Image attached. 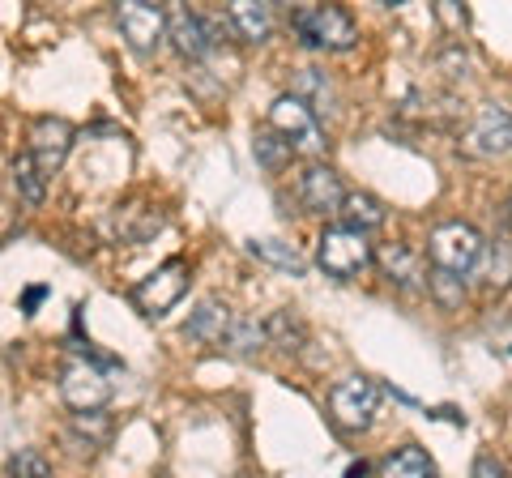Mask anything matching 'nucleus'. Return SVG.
<instances>
[{"label": "nucleus", "mask_w": 512, "mask_h": 478, "mask_svg": "<svg viewBox=\"0 0 512 478\" xmlns=\"http://www.w3.org/2000/svg\"><path fill=\"white\" fill-rule=\"evenodd\" d=\"M231 308L222 304V299H201L197 312L188 316V325H184V338L192 342H201V346H222V338H227V329H231Z\"/></svg>", "instance_id": "nucleus-14"}, {"label": "nucleus", "mask_w": 512, "mask_h": 478, "mask_svg": "<svg viewBox=\"0 0 512 478\" xmlns=\"http://www.w3.org/2000/svg\"><path fill=\"white\" fill-rule=\"evenodd\" d=\"M346 222L342 227H350V231H372V227H380L384 222V205L372 197V193H346L342 197V210H338Z\"/></svg>", "instance_id": "nucleus-19"}, {"label": "nucleus", "mask_w": 512, "mask_h": 478, "mask_svg": "<svg viewBox=\"0 0 512 478\" xmlns=\"http://www.w3.org/2000/svg\"><path fill=\"white\" fill-rule=\"evenodd\" d=\"M427 257L436 269H444V274H457V278H466L470 269L483 261V235H478L470 222H440L436 231L427 235Z\"/></svg>", "instance_id": "nucleus-3"}, {"label": "nucleus", "mask_w": 512, "mask_h": 478, "mask_svg": "<svg viewBox=\"0 0 512 478\" xmlns=\"http://www.w3.org/2000/svg\"><path fill=\"white\" fill-rule=\"evenodd\" d=\"M316 265L325 269L329 278H355L372 265V244H367V235L350 231V227H329L316 244Z\"/></svg>", "instance_id": "nucleus-5"}, {"label": "nucleus", "mask_w": 512, "mask_h": 478, "mask_svg": "<svg viewBox=\"0 0 512 478\" xmlns=\"http://www.w3.org/2000/svg\"><path fill=\"white\" fill-rule=\"evenodd\" d=\"M9 478H56L52 474V461H47L39 449H18L9 457Z\"/></svg>", "instance_id": "nucleus-25"}, {"label": "nucleus", "mask_w": 512, "mask_h": 478, "mask_svg": "<svg viewBox=\"0 0 512 478\" xmlns=\"http://www.w3.org/2000/svg\"><path fill=\"white\" fill-rule=\"evenodd\" d=\"M43 299H47V286H30V291L22 295V312H35Z\"/></svg>", "instance_id": "nucleus-27"}, {"label": "nucleus", "mask_w": 512, "mask_h": 478, "mask_svg": "<svg viewBox=\"0 0 512 478\" xmlns=\"http://www.w3.org/2000/svg\"><path fill=\"white\" fill-rule=\"evenodd\" d=\"M227 13H231V26L239 30V39L265 43L274 35V5H265V0H235Z\"/></svg>", "instance_id": "nucleus-15"}, {"label": "nucleus", "mask_w": 512, "mask_h": 478, "mask_svg": "<svg viewBox=\"0 0 512 478\" xmlns=\"http://www.w3.org/2000/svg\"><path fill=\"white\" fill-rule=\"evenodd\" d=\"M73 150V124L60 120V116H39L30 124V146L26 154L35 158V167L43 171V180H52V175L64 167V158Z\"/></svg>", "instance_id": "nucleus-8"}, {"label": "nucleus", "mask_w": 512, "mask_h": 478, "mask_svg": "<svg viewBox=\"0 0 512 478\" xmlns=\"http://www.w3.org/2000/svg\"><path fill=\"white\" fill-rule=\"evenodd\" d=\"M116 18H120L124 39L133 43L137 52H154L167 35V13L158 5H150V0H124V5L116 9Z\"/></svg>", "instance_id": "nucleus-9"}, {"label": "nucleus", "mask_w": 512, "mask_h": 478, "mask_svg": "<svg viewBox=\"0 0 512 478\" xmlns=\"http://www.w3.org/2000/svg\"><path fill=\"white\" fill-rule=\"evenodd\" d=\"M508 141H512V120H508V107L504 103H483L474 116V129H470V150L474 154H508Z\"/></svg>", "instance_id": "nucleus-12"}, {"label": "nucleus", "mask_w": 512, "mask_h": 478, "mask_svg": "<svg viewBox=\"0 0 512 478\" xmlns=\"http://www.w3.org/2000/svg\"><path fill=\"white\" fill-rule=\"evenodd\" d=\"M269 129L291 141V150H295V146H299V150H312V154L325 150V133H320V120L295 99V94H282V99H274V107H269Z\"/></svg>", "instance_id": "nucleus-7"}, {"label": "nucleus", "mask_w": 512, "mask_h": 478, "mask_svg": "<svg viewBox=\"0 0 512 478\" xmlns=\"http://www.w3.org/2000/svg\"><path fill=\"white\" fill-rule=\"evenodd\" d=\"M342 197H346V188L338 180V171L333 167H303L299 175V201H303V210H312V214H338L342 210Z\"/></svg>", "instance_id": "nucleus-11"}, {"label": "nucleus", "mask_w": 512, "mask_h": 478, "mask_svg": "<svg viewBox=\"0 0 512 478\" xmlns=\"http://www.w3.org/2000/svg\"><path fill=\"white\" fill-rule=\"evenodd\" d=\"M261 329H265V346H278V350H299L303 338H308V329H303L295 312H274Z\"/></svg>", "instance_id": "nucleus-20"}, {"label": "nucleus", "mask_w": 512, "mask_h": 478, "mask_svg": "<svg viewBox=\"0 0 512 478\" xmlns=\"http://www.w3.org/2000/svg\"><path fill=\"white\" fill-rule=\"evenodd\" d=\"M248 252L256 261L282 269V274H295V278L308 274V261L295 252V244H282V239H248Z\"/></svg>", "instance_id": "nucleus-17"}, {"label": "nucleus", "mask_w": 512, "mask_h": 478, "mask_svg": "<svg viewBox=\"0 0 512 478\" xmlns=\"http://www.w3.org/2000/svg\"><path fill=\"white\" fill-rule=\"evenodd\" d=\"M291 141H286V137H278L274 129H261V133H256V158H261V167L265 171H282L286 163H291Z\"/></svg>", "instance_id": "nucleus-23"}, {"label": "nucleus", "mask_w": 512, "mask_h": 478, "mask_svg": "<svg viewBox=\"0 0 512 478\" xmlns=\"http://www.w3.org/2000/svg\"><path fill=\"white\" fill-rule=\"evenodd\" d=\"M380 410V385L367 376H346L329 389V414L342 432H367Z\"/></svg>", "instance_id": "nucleus-4"}, {"label": "nucleus", "mask_w": 512, "mask_h": 478, "mask_svg": "<svg viewBox=\"0 0 512 478\" xmlns=\"http://www.w3.org/2000/svg\"><path fill=\"white\" fill-rule=\"evenodd\" d=\"M167 39L175 43V52L184 60H201L214 52L218 43V30L210 18H201V13H188V9H175L167 13Z\"/></svg>", "instance_id": "nucleus-10"}, {"label": "nucleus", "mask_w": 512, "mask_h": 478, "mask_svg": "<svg viewBox=\"0 0 512 478\" xmlns=\"http://www.w3.org/2000/svg\"><path fill=\"white\" fill-rule=\"evenodd\" d=\"M291 26L303 47H325V52H346L359 43V26L338 5H303L291 13Z\"/></svg>", "instance_id": "nucleus-2"}, {"label": "nucleus", "mask_w": 512, "mask_h": 478, "mask_svg": "<svg viewBox=\"0 0 512 478\" xmlns=\"http://www.w3.org/2000/svg\"><path fill=\"white\" fill-rule=\"evenodd\" d=\"M372 261L384 269V278L393 286H402V291H419L423 278H427V265L410 244H384Z\"/></svg>", "instance_id": "nucleus-13"}, {"label": "nucleus", "mask_w": 512, "mask_h": 478, "mask_svg": "<svg viewBox=\"0 0 512 478\" xmlns=\"http://www.w3.org/2000/svg\"><path fill=\"white\" fill-rule=\"evenodd\" d=\"M427 291L436 295V304L448 308V312H457L461 304H466V278L444 274V269H431L427 274Z\"/></svg>", "instance_id": "nucleus-22"}, {"label": "nucleus", "mask_w": 512, "mask_h": 478, "mask_svg": "<svg viewBox=\"0 0 512 478\" xmlns=\"http://www.w3.org/2000/svg\"><path fill=\"white\" fill-rule=\"evenodd\" d=\"M13 188H18V197L26 205H43L47 197V180H43V171L35 167V158H30L26 150L13 158Z\"/></svg>", "instance_id": "nucleus-21"}, {"label": "nucleus", "mask_w": 512, "mask_h": 478, "mask_svg": "<svg viewBox=\"0 0 512 478\" xmlns=\"http://www.w3.org/2000/svg\"><path fill=\"white\" fill-rule=\"evenodd\" d=\"M470 478H508V466H504L500 457L483 453V457H474V466H470Z\"/></svg>", "instance_id": "nucleus-26"}, {"label": "nucleus", "mask_w": 512, "mask_h": 478, "mask_svg": "<svg viewBox=\"0 0 512 478\" xmlns=\"http://www.w3.org/2000/svg\"><path fill=\"white\" fill-rule=\"evenodd\" d=\"M291 94L312 111L316 120L333 111V86L325 82V73H316V69H303V73L295 77V90H291Z\"/></svg>", "instance_id": "nucleus-18"}, {"label": "nucleus", "mask_w": 512, "mask_h": 478, "mask_svg": "<svg viewBox=\"0 0 512 478\" xmlns=\"http://www.w3.org/2000/svg\"><path fill=\"white\" fill-rule=\"evenodd\" d=\"M222 346L231 350V355H252V350L265 346V329L256 321H231L227 338H222Z\"/></svg>", "instance_id": "nucleus-24"}, {"label": "nucleus", "mask_w": 512, "mask_h": 478, "mask_svg": "<svg viewBox=\"0 0 512 478\" xmlns=\"http://www.w3.org/2000/svg\"><path fill=\"white\" fill-rule=\"evenodd\" d=\"M380 478H440V470H436V461L427 457V449L402 444V449H393L380 461Z\"/></svg>", "instance_id": "nucleus-16"}, {"label": "nucleus", "mask_w": 512, "mask_h": 478, "mask_svg": "<svg viewBox=\"0 0 512 478\" xmlns=\"http://www.w3.org/2000/svg\"><path fill=\"white\" fill-rule=\"evenodd\" d=\"M346 478H367V466H363V461H359V466H350Z\"/></svg>", "instance_id": "nucleus-28"}, {"label": "nucleus", "mask_w": 512, "mask_h": 478, "mask_svg": "<svg viewBox=\"0 0 512 478\" xmlns=\"http://www.w3.org/2000/svg\"><path fill=\"white\" fill-rule=\"evenodd\" d=\"M184 295H188V261L171 257L163 269H154L150 278H141L128 299H133L146 316H163V312H171L175 304H180Z\"/></svg>", "instance_id": "nucleus-6"}, {"label": "nucleus", "mask_w": 512, "mask_h": 478, "mask_svg": "<svg viewBox=\"0 0 512 478\" xmlns=\"http://www.w3.org/2000/svg\"><path fill=\"white\" fill-rule=\"evenodd\" d=\"M107 368H116V363H99L90 350L64 363V372H60V397H64V406L77 410V414H99L111 402Z\"/></svg>", "instance_id": "nucleus-1"}]
</instances>
